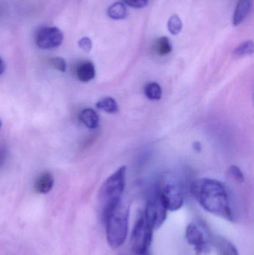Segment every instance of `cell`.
I'll return each mask as SVG.
<instances>
[{
	"label": "cell",
	"mask_w": 254,
	"mask_h": 255,
	"mask_svg": "<svg viewBox=\"0 0 254 255\" xmlns=\"http://www.w3.org/2000/svg\"><path fill=\"white\" fill-rule=\"evenodd\" d=\"M80 121L85 127L89 129L97 128L99 126V117L92 109H86L82 111L80 115Z\"/></svg>",
	"instance_id": "7c38bea8"
},
{
	"label": "cell",
	"mask_w": 254,
	"mask_h": 255,
	"mask_svg": "<svg viewBox=\"0 0 254 255\" xmlns=\"http://www.w3.org/2000/svg\"><path fill=\"white\" fill-rule=\"evenodd\" d=\"M192 148L195 150L197 152H201V149H202V146H201V142H198V141H195V142H193L192 144Z\"/></svg>",
	"instance_id": "cb8c5ba5"
},
{
	"label": "cell",
	"mask_w": 254,
	"mask_h": 255,
	"mask_svg": "<svg viewBox=\"0 0 254 255\" xmlns=\"http://www.w3.org/2000/svg\"><path fill=\"white\" fill-rule=\"evenodd\" d=\"M186 238L195 255H208L211 250V240L207 229L203 225L192 222L186 229Z\"/></svg>",
	"instance_id": "5b68a950"
},
{
	"label": "cell",
	"mask_w": 254,
	"mask_h": 255,
	"mask_svg": "<svg viewBox=\"0 0 254 255\" xmlns=\"http://www.w3.org/2000/svg\"><path fill=\"white\" fill-rule=\"evenodd\" d=\"M145 95L152 101H158L162 98L163 91L161 85L156 82H150L145 87Z\"/></svg>",
	"instance_id": "5bb4252c"
},
{
	"label": "cell",
	"mask_w": 254,
	"mask_h": 255,
	"mask_svg": "<svg viewBox=\"0 0 254 255\" xmlns=\"http://www.w3.org/2000/svg\"><path fill=\"white\" fill-rule=\"evenodd\" d=\"M54 184H55V180H54L53 175L49 172H43L36 179L34 189L37 193L46 194L52 190Z\"/></svg>",
	"instance_id": "9c48e42d"
},
{
	"label": "cell",
	"mask_w": 254,
	"mask_h": 255,
	"mask_svg": "<svg viewBox=\"0 0 254 255\" xmlns=\"http://www.w3.org/2000/svg\"><path fill=\"white\" fill-rule=\"evenodd\" d=\"M51 65L54 67V68L58 70V71L66 72L67 70V62L64 58H60V57H56V58H51L50 61Z\"/></svg>",
	"instance_id": "ffe728a7"
},
{
	"label": "cell",
	"mask_w": 254,
	"mask_h": 255,
	"mask_svg": "<svg viewBox=\"0 0 254 255\" xmlns=\"http://www.w3.org/2000/svg\"><path fill=\"white\" fill-rule=\"evenodd\" d=\"M79 46L85 52H89L92 47V40L89 37H83L79 40Z\"/></svg>",
	"instance_id": "603a6c76"
},
{
	"label": "cell",
	"mask_w": 254,
	"mask_h": 255,
	"mask_svg": "<svg viewBox=\"0 0 254 255\" xmlns=\"http://www.w3.org/2000/svg\"><path fill=\"white\" fill-rule=\"evenodd\" d=\"M123 1L134 8H143L147 5L149 0H123Z\"/></svg>",
	"instance_id": "7402d4cb"
},
{
	"label": "cell",
	"mask_w": 254,
	"mask_h": 255,
	"mask_svg": "<svg viewBox=\"0 0 254 255\" xmlns=\"http://www.w3.org/2000/svg\"><path fill=\"white\" fill-rule=\"evenodd\" d=\"M151 255L150 254H149V253H145V254H142V255Z\"/></svg>",
	"instance_id": "484cf974"
},
{
	"label": "cell",
	"mask_w": 254,
	"mask_h": 255,
	"mask_svg": "<svg viewBox=\"0 0 254 255\" xmlns=\"http://www.w3.org/2000/svg\"><path fill=\"white\" fill-rule=\"evenodd\" d=\"M154 231L141 214L134 225L131 237V248L136 255L148 253L153 240Z\"/></svg>",
	"instance_id": "277c9868"
},
{
	"label": "cell",
	"mask_w": 254,
	"mask_h": 255,
	"mask_svg": "<svg viewBox=\"0 0 254 255\" xmlns=\"http://www.w3.org/2000/svg\"><path fill=\"white\" fill-rule=\"evenodd\" d=\"M228 173L236 180V181H239V182H244L245 177L244 174L242 172L241 169L235 165H233L228 169Z\"/></svg>",
	"instance_id": "44dd1931"
},
{
	"label": "cell",
	"mask_w": 254,
	"mask_h": 255,
	"mask_svg": "<svg viewBox=\"0 0 254 255\" xmlns=\"http://www.w3.org/2000/svg\"><path fill=\"white\" fill-rule=\"evenodd\" d=\"M167 211L158 195L148 200L144 212L142 214L152 229L157 230L167 220Z\"/></svg>",
	"instance_id": "52a82bcc"
},
{
	"label": "cell",
	"mask_w": 254,
	"mask_h": 255,
	"mask_svg": "<svg viewBox=\"0 0 254 255\" xmlns=\"http://www.w3.org/2000/svg\"><path fill=\"white\" fill-rule=\"evenodd\" d=\"M64 41V34L57 27H43L35 36L37 46L40 49H51L58 47Z\"/></svg>",
	"instance_id": "ba28073f"
},
{
	"label": "cell",
	"mask_w": 254,
	"mask_h": 255,
	"mask_svg": "<svg viewBox=\"0 0 254 255\" xmlns=\"http://www.w3.org/2000/svg\"><path fill=\"white\" fill-rule=\"evenodd\" d=\"M183 28V22L177 15H173L168 22V29L173 35L180 34Z\"/></svg>",
	"instance_id": "ac0fdd59"
},
{
	"label": "cell",
	"mask_w": 254,
	"mask_h": 255,
	"mask_svg": "<svg viewBox=\"0 0 254 255\" xmlns=\"http://www.w3.org/2000/svg\"><path fill=\"white\" fill-rule=\"evenodd\" d=\"M254 53V43L252 40L245 42L240 44L235 50L234 55L237 57L245 56V55H252Z\"/></svg>",
	"instance_id": "d6986e66"
},
{
	"label": "cell",
	"mask_w": 254,
	"mask_h": 255,
	"mask_svg": "<svg viewBox=\"0 0 254 255\" xmlns=\"http://www.w3.org/2000/svg\"><path fill=\"white\" fill-rule=\"evenodd\" d=\"M4 70H5V64L2 58L0 57V76L4 73Z\"/></svg>",
	"instance_id": "d4e9b609"
},
{
	"label": "cell",
	"mask_w": 254,
	"mask_h": 255,
	"mask_svg": "<svg viewBox=\"0 0 254 255\" xmlns=\"http://www.w3.org/2000/svg\"><path fill=\"white\" fill-rule=\"evenodd\" d=\"M78 79L82 82H88L95 76V66L90 61H85L78 67L76 70Z\"/></svg>",
	"instance_id": "8fae6325"
},
{
	"label": "cell",
	"mask_w": 254,
	"mask_h": 255,
	"mask_svg": "<svg viewBox=\"0 0 254 255\" xmlns=\"http://www.w3.org/2000/svg\"><path fill=\"white\" fill-rule=\"evenodd\" d=\"M1 121L0 120V129H1Z\"/></svg>",
	"instance_id": "4316f807"
},
{
	"label": "cell",
	"mask_w": 254,
	"mask_h": 255,
	"mask_svg": "<svg viewBox=\"0 0 254 255\" xmlns=\"http://www.w3.org/2000/svg\"><path fill=\"white\" fill-rule=\"evenodd\" d=\"M97 109L108 114H116L119 112V106L114 99L111 97L102 99L95 105Z\"/></svg>",
	"instance_id": "9a60e30c"
},
{
	"label": "cell",
	"mask_w": 254,
	"mask_h": 255,
	"mask_svg": "<svg viewBox=\"0 0 254 255\" xmlns=\"http://www.w3.org/2000/svg\"><path fill=\"white\" fill-rule=\"evenodd\" d=\"M191 193L201 208L210 214L231 223L237 220L229 193L220 181L200 178L192 183Z\"/></svg>",
	"instance_id": "6da1fadb"
},
{
	"label": "cell",
	"mask_w": 254,
	"mask_h": 255,
	"mask_svg": "<svg viewBox=\"0 0 254 255\" xmlns=\"http://www.w3.org/2000/svg\"><path fill=\"white\" fill-rule=\"evenodd\" d=\"M252 7V0H240L234 15V25L241 24L250 13Z\"/></svg>",
	"instance_id": "30bf717a"
},
{
	"label": "cell",
	"mask_w": 254,
	"mask_h": 255,
	"mask_svg": "<svg viewBox=\"0 0 254 255\" xmlns=\"http://www.w3.org/2000/svg\"><path fill=\"white\" fill-rule=\"evenodd\" d=\"M155 49L158 55L161 56H165L171 53L172 51V46L168 37H162L158 39L157 41Z\"/></svg>",
	"instance_id": "2e32d148"
},
{
	"label": "cell",
	"mask_w": 254,
	"mask_h": 255,
	"mask_svg": "<svg viewBox=\"0 0 254 255\" xmlns=\"http://www.w3.org/2000/svg\"><path fill=\"white\" fill-rule=\"evenodd\" d=\"M158 196L167 211H178L183 205V190L181 186L175 180L165 181Z\"/></svg>",
	"instance_id": "8992f818"
},
{
	"label": "cell",
	"mask_w": 254,
	"mask_h": 255,
	"mask_svg": "<svg viewBox=\"0 0 254 255\" xmlns=\"http://www.w3.org/2000/svg\"><path fill=\"white\" fill-rule=\"evenodd\" d=\"M216 246L219 255H239L236 247L226 240H219Z\"/></svg>",
	"instance_id": "e0dca14e"
},
{
	"label": "cell",
	"mask_w": 254,
	"mask_h": 255,
	"mask_svg": "<svg viewBox=\"0 0 254 255\" xmlns=\"http://www.w3.org/2000/svg\"><path fill=\"white\" fill-rule=\"evenodd\" d=\"M107 15L111 19L119 20L126 17L128 15V10L124 3L116 2L109 7L107 10Z\"/></svg>",
	"instance_id": "4fadbf2b"
},
{
	"label": "cell",
	"mask_w": 254,
	"mask_h": 255,
	"mask_svg": "<svg viewBox=\"0 0 254 255\" xmlns=\"http://www.w3.org/2000/svg\"><path fill=\"white\" fill-rule=\"evenodd\" d=\"M129 207L121 202L102 222L105 225L106 238L109 247L116 250L123 245L128 232Z\"/></svg>",
	"instance_id": "3957f363"
},
{
	"label": "cell",
	"mask_w": 254,
	"mask_h": 255,
	"mask_svg": "<svg viewBox=\"0 0 254 255\" xmlns=\"http://www.w3.org/2000/svg\"><path fill=\"white\" fill-rule=\"evenodd\" d=\"M127 168L122 166L116 169L104 181L98 194V207L101 221L105 219L109 213L114 209L122 199V194L125 187Z\"/></svg>",
	"instance_id": "7a4b0ae2"
}]
</instances>
